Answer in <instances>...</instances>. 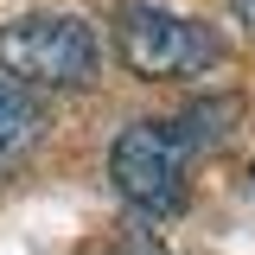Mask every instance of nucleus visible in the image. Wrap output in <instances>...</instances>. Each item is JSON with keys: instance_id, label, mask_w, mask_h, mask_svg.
Returning <instances> with one entry per match:
<instances>
[{"instance_id": "39448f33", "label": "nucleus", "mask_w": 255, "mask_h": 255, "mask_svg": "<svg viewBox=\"0 0 255 255\" xmlns=\"http://www.w3.org/2000/svg\"><path fill=\"white\" fill-rule=\"evenodd\" d=\"M115 255H166V249H159V243L147 236V230H128V236H122V249H115Z\"/></svg>"}, {"instance_id": "20e7f679", "label": "nucleus", "mask_w": 255, "mask_h": 255, "mask_svg": "<svg viewBox=\"0 0 255 255\" xmlns=\"http://www.w3.org/2000/svg\"><path fill=\"white\" fill-rule=\"evenodd\" d=\"M45 140V109H38V90H26L19 77L0 70V179L19 172Z\"/></svg>"}, {"instance_id": "7ed1b4c3", "label": "nucleus", "mask_w": 255, "mask_h": 255, "mask_svg": "<svg viewBox=\"0 0 255 255\" xmlns=\"http://www.w3.org/2000/svg\"><path fill=\"white\" fill-rule=\"evenodd\" d=\"M115 45H122V64L147 83H185L223 64V32L185 13H166V6H128Z\"/></svg>"}, {"instance_id": "f03ea898", "label": "nucleus", "mask_w": 255, "mask_h": 255, "mask_svg": "<svg viewBox=\"0 0 255 255\" xmlns=\"http://www.w3.org/2000/svg\"><path fill=\"white\" fill-rule=\"evenodd\" d=\"M191 134L179 122H128L109 147V179L134 211L172 217L185 204V172H191Z\"/></svg>"}, {"instance_id": "f257e3e1", "label": "nucleus", "mask_w": 255, "mask_h": 255, "mask_svg": "<svg viewBox=\"0 0 255 255\" xmlns=\"http://www.w3.org/2000/svg\"><path fill=\"white\" fill-rule=\"evenodd\" d=\"M0 70L26 90H90L102 77V38L70 13H26L0 26Z\"/></svg>"}, {"instance_id": "423d86ee", "label": "nucleus", "mask_w": 255, "mask_h": 255, "mask_svg": "<svg viewBox=\"0 0 255 255\" xmlns=\"http://www.w3.org/2000/svg\"><path fill=\"white\" fill-rule=\"evenodd\" d=\"M230 6H236V19H243V26L255 32V0H230Z\"/></svg>"}]
</instances>
